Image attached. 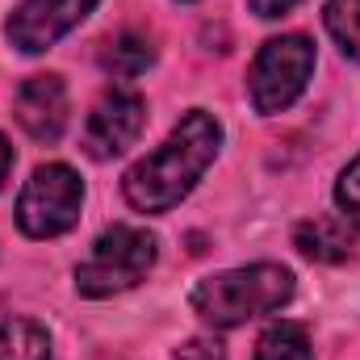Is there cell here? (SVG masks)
Segmentation results:
<instances>
[{
	"label": "cell",
	"mask_w": 360,
	"mask_h": 360,
	"mask_svg": "<svg viewBox=\"0 0 360 360\" xmlns=\"http://www.w3.org/2000/svg\"><path fill=\"white\" fill-rule=\"evenodd\" d=\"M218 147H222L218 117L205 109H188L180 126L164 139V147H155L126 172L122 180L126 201L139 214H164L180 205V197H188L193 184L205 176V168L218 160Z\"/></svg>",
	"instance_id": "6da1fadb"
},
{
	"label": "cell",
	"mask_w": 360,
	"mask_h": 360,
	"mask_svg": "<svg viewBox=\"0 0 360 360\" xmlns=\"http://www.w3.org/2000/svg\"><path fill=\"white\" fill-rule=\"evenodd\" d=\"M289 297H293V272L285 264H248V269H226L197 281L188 293V306L193 314H201V323L226 331L248 319L281 310Z\"/></svg>",
	"instance_id": "7a4b0ae2"
},
{
	"label": "cell",
	"mask_w": 360,
	"mask_h": 360,
	"mask_svg": "<svg viewBox=\"0 0 360 360\" xmlns=\"http://www.w3.org/2000/svg\"><path fill=\"white\" fill-rule=\"evenodd\" d=\"M160 243L147 226H130V222H113L96 235L89 260L76 269V289L84 297H113L134 289L139 281H147V272L155 269Z\"/></svg>",
	"instance_id": "3957f363"
},
{
	"label": "cell",
	"mask_w": 360,
	"mask_h": 360,
	"mask_svg": "<svg viewBox=\"0 0 360 360\" xmlns=\"http://www.w3.org/2000/svg\"><path fill=\"white\" fill-rule=\"evenodd\" d=\"M314 76V42L306 34H285L260 46L252 72H248V89L256 113H281L289 109Z\"/></svg>",
	"instance_id": "277c9868"
},
{
	"label": "cell",
	"mask_w": 360,
	"mask_h": 360,
	"mask_svg": "<svg viewBox=\"0 0 360 360\" xmlns=\"http://www.w3.org/2000/svg\"><path fill=\"white\" fill-rule=\"evenodd\" d=\"M84 205V184L68 164H42L17 197V226L30 239H55L76 226Z\"/></svg>",
	"instance_id": "5b68a950"
},
{
	"label": "cell",
	"mask_w": 360,
	"mask_h": 360,
	"mask_svg": "<svg viewBox=\"0 0 360 360\" xmlns=\"http://www.w3.org/2000/svg\"><path fill=\"white\" fill-rule=\"evenodd\" d=\"M147 126V101L130 89H113L105 92L89 113V126H84V151L92 160H113L122 155L126 147L139 143Z\"/></svg>",
	"instance_id": "8992f818"
},
{
	"label": "cell",
	"mask_w": 360,
	"mask_h": 360,
	"mask_svg": "<svg viewBox=\"0 0 360 360\" xmlns=\"http://www.w3.org/2000/svg\"><path fill=\"white\" fill-rule=\"evenodd\" d=\"M92 4L96 0H21L13 8L4 34L21 55H42L89 17Z\"/></svg>",
	"instance_id": "52a82bcc"
},
{
	"label": "cell",
	"mask_w": 360,
	"mask_h": 360,
	"mask_svg": "<svg viewBox=\"0 0 360 360\" xmlns=\"http://www.w3.org/2000/svg\"><path fill=\"white\" fill-rule=\"evenodd\" d=\"M13 113L30 139L55 143L68 130V84H63V76H51V72L30 76L13 96Z\"/></svg>",
	"instance_id": "ba28073f"
},
{
	"label": "cell",
	"mask_w": 360,
	"mask_h": 360,
	"mask_svg": "<svg viewBox=\"0 0 360 360\" xmlns=\"http://www.w3.org/2000/svg\"><path fill=\"white\" fill-rule=\"evenodd\" d=\"M293 248H297L306 260H314V264H344V260H352V252H356L348 222H344V218H331V214H314V218L297 222Z\"/></svg>",
	"instance_id": "9c48e42d"
},
{
	"label": "cell",
	"mask_w": 360,
	"mask_h": 360,
	"mask_svg": "<svg viewBox=\"0 0 360 360\" xmlns=\"http://www.w3.org/2000/svg\"><path fill=\"white\" fill-rule=\"evenodd\" d=\"M151 63H155V46H151V38L139 34V30H122V34L109 38L105 51H101V68H105L109 76H117V80H134V76H143Z\"/></svg>",
	"instance_id": "30bf717a"
},
{
	"label": "cell",
	"mask_w": 360,
	"mask_h": 360,
	"mask_svg": "<svg viewBox=\"0 0 360 360\" xmlns=\"http://www.w3.org/2000/svg\"><path fill=\"white\" fill-rule=\"evenodd\" d=\"M0 360H51V335L34 319L0 323Z\"/></svg>",
	"instance_id": "8fae6325"
},
{
	"label": "cell",
	"mask_w": 360,
	"mask_h": 360,
	"mask_svg": "<svg viewBox=\"0 0 360 360\" xmlns=\"http://www.w3.org/2000/svg\"><path fill=\"white\" fill-rule=\"evenodd\" d=\"M314 356V344H310V331L302 323H272L269 331L256 340V360H310Z\"/></svg>",
	"instance_id": "7c38bea8"
},
{
	"label": "cell",
	"mask_w": 360,
	"mask_h": 360,
	"mask_svg": "<svg viewBox=\"0 0 360 360\" xmlns=\"http://www.w3.org/2000/svg\"><path fill=\"white\" fill-rule=\"evenodd\" d=\"M323 21L340 51L360 63V0H323Z\"/></svg>",
	"instance_id": "4fadbf2b"
},
{
	"label": "cell",
	"mask_w": 360,
	"mask_h": 360,
	"mask_svg": "<svg viewBox=\"0 0 360 360\" xmlns=\"http://www.w3.org/2000/svg\"><path fill=\"white\" fill-rule=\"evenodd\" d=\"M335 205H340L344 222L360 226V160H352L335 180Z\"/></svg>",
	"instance_id": "5bb4252c"
},
{
	"label": "cell",
	"mask_w": 360,
	"mask_h": 360,
	"mask_svg": "<svg viewBox=\"0 0 360 360\" xmlns=\"http://www.w3.org/2000/svg\"><path fill=\"white\" fill-rule=\"evenodd\" d=\"M172 360H226V348L214 335H197V340H184L172 352Z\"/></svg>",
	"instance_id": "9a60e30c"
},
{
	"label": "cell",
	"mask_w": 360,
	"mask_h": 360,
	"mask_svg": "<svg viewBox=\"0 0 360 360\" xmlns=\"http://www.w3.org/2000/svg\"><path fill=\"white\" fill-rule=\"evenodd\" d=\"M302 0H252V13L256 17H285L289 8H297Z\"/></svg>",
	"instance_id": "2e32d148"
},
{
	"label": "cell",
	"mask_w": 360,
	"mask_h": 360,
	"mask_svg": "<svg viewBox=\"0 0 360 360\" xmlns=\"http://www.w3.org/2000/svg\"><path fill=\"white\" fill-rule=\"evenodd\" d=\"M8 168H13V147H8V139L0 134V184H4V176H8Z\"/></svg>",
	"instance_id": "e0dca14e"
}]
</instances>
